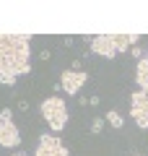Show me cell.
Returning a JSON list of instances; mask_svg holds the SVG:
<instances>
[{
	"instance_id": "6da1fadb",
	"label": "cell",
	"mask_w": 148,
	"mask_h": 156,
	"mask_svg": "<svg viewBox=\"0 0 148 156\" xmlns=\"http://www.w3.org/2000/svg\"><path fill=\"white\" fill-rule=\"evenodd\" d=\"M31 34H0V83L13 89L31 73Z\"/></svg>"
},
{
	"instance_id": "7a4b0ae2",
	"label": "cell",
	"mask_w": 148,
	"mask_h": 156,
	"mask_svg": "<svg viewBox=\"0 0 148 156\" xmlns=\"http://www.w3.org/2000/svg\"><path fill=\"white\" fill-rule=\"evenodd\" d=\"M138 39H140L138 34H96V37H83V42L91 47L93 55L112 60V57H117L120 52L132 50V47L138 44Z\"/></svg>"
},
{
	"instance_id": "3957f363",
	"label": "cell",
	"mask_w": 148,
	"mask_h": 156,
	"mask_svg": "<svg viewBox=\"0 0 148 156\" xmlns=\"http://www.w3.org/2000/svg\"><path fill=\"white\" fill-rule=\"evenodd\" d=\"M39 112H42L44 122L49 125V130L52 133H62L68 125V120H70V112H68V104L65 99H60V96H47V99L39 104Z\"/></svg>"
},
{
	"instance_id": "277c9868",
	"label": "cell",
	"mask_w": 148,
	"mask_h": 156,
	"mask_svg": "<svg viewBox=\"0 0 148 156\" xmlns=\"http://www.w3.org/2000/svg\"><path fill=\"white\" fill-rule=\"evenodd\" d=\"M21 143V133H18L16 122H13V109H0V146L3 148H16Z\"/></svg>"
},
{
	"instance_id": "5b68a950",
	"label": "cell",
	"mask_w": 148,
	"mask_h": 156,
	"mask_svg": "<svg viewBox=\"0 0 148 156\" xmlns=\"http://www.w3.org/2000/svg\"><path fill=\"white\" fill-rule=\"evenodd\" d=\"M130 117L140 130H148V94L135 89L130 94Z\"/></svg>"
},
{
	"instance_id": "8992f818",
	"label": "cell",
	"mask_w": 148,
	"mask_h": 156,
	"mask_svg": "<svg viewBox=\"0 0 148 156\" xmlns=\"http://www.w3.org/2000/svg\"><path fill=\"white\" fill-rule=\"evenodd\" d=\"M86 81H88V73L86 70L65 68V70L60 73V86H62V91H65L68 96H78V94H81V89L86 86Z\"/></svg>"
},
{
	"instance_id": "52a82bcc",
	"label": "cell",
	"mask_w": 148,
	"mask_h": 156,
	"mask_svg": "<svg viewBox=\"0 0 148 156\" xmlns=\"http://www.w3.org/2000/svg\"><path fill=\"white\" fill-rule=\"evenodd\" d=\"M34 156H68V148L55 133H42Z\"/></svg>"
},
{
	"instance_id": "ba28073f",
	"label": "cell",
	"mask_w": 148,
	"mask_h": 156,
	"mask_svg": "<svg viewBox=\"0 0 148 156\" xmlns=\"http://www.w3.org/2000/svg\"><path fill=\"white\" fill-rule=\"evenodd\" d=\"M135 83H138L140 91L148 94V52L143 55V60H138V65H135Z\"/></svg>"
},
{
	"instance_id": "9c48e42d",
	"label": "cell",
	"mask_w": 148,
	"mask_h": 156,
	"mask_svg": "<svg viewBox=\"0 0 148 156\" xmlns=\"http://www.w3.org/2000/svg\"><path fill=\"white\" fill-rule=\"evenodd\" d=\"M104 120H107V122H109V125H112L115 130H122V128H125V117H122V115H120L117 109H107Z\"/></svg>"
},
{
	"instance_id": "30bf717a",
	"label": "cell",
	"mask_w": 148,
	"mask_h": 156,
	"mask_svg": "<svg viewBox=\"0 0 148 156\" xmlns=\"http://www.w3.org/2000/svg\"><path fill=\"white\" fill-rule=\"evenodd\" d=\"M104 125H107L104 115H96V117L91 120V128H88V133H91V135H99L101 130H104Z\"/></svg>"
},
{
	"instance_id": "8fae6325",
	"label": "cell",
	"mask_w": 148,
	"mask_h": 156,
	"mask_svg": "<svg viewBox=\"0 0 148 156\" xmlns=\"http://www.w3.org/2000/svg\"><path fill=\"white\" fill-rule=\"evenodd\" d=\"M132 57H135V60H143V55H146V50H143V47H132Z\"/></svg>"
},
{
	"instance_id": "7c38bea8",
	"label": "cell",
	"mask_w": 148,
	"mask_h": 156,
	"mask_svg": "<svg viewBox=\"0 0 148 156\" xmlns=\"http://www.w3.org/2000/svg\"><path fill=\"white\" fill-rule=\"evenodd\" d=\"M29 107H31L29 99H18V109H21V112H29Z\"/></svg>"
},
{
	"instance_id": "4fadbf2b",
	"label": "cell",
	"mask_w": 148,
	"mask_h": 156,
	"mask_svg": "<svg viewBox=\"0 0 148 156\" xmlns=\"http://www.w3.org/2000/svg\"><path fill=\"white\" fill-rule=\"evenodd\" d=\"M99 104H101V99H99L96 94H93V96H88V107H99Z\"/></svg>"
},
{
	"instance_id": "5bb4252c",
	"label": "cell",
	"mask_w": 148,
	"mask_h": 156,
	"mask_svg": "<svg viewBox=\"0 0 148 156\" xmlns=\"http://www.w3.org/2000/svg\"><path fill=\"white\" fill-rule=\"evenodd\" d=\"M49 57H52V52H49V50H42V52H39V60H42V62H47Z\"/></svg>"
},
{
	"instance_id": "9a60e30c",
	"label": "cell",
	"mask_w": 148,
	"mask_h": 156,
	"mask_svg": "<svg viewBox=\"0 0 148 156\" xmlns=\"http://www.w3.org/2000/svg\"><path fill=\"white\" fill-rule=\"evenodd\" d=\"M76 99H78V104H81V107H88V99H86V96H83V94H78Z\"/></svg>"
},
{
	"instance_id": "2e32d148",
	"label": "cell",
	"mask_w": 148,
	"mask_h": 156,
	"mask_svg": "<svg viewBox=\"0 0 148 156\" xmlns=\"http://www.w3.org/2000/svg\"><path fill=\"white\" fill-rule=\"evenodd\" d=\"M11 156H26V154H23V151H16V154H11Z\"/></svg>"
},
{
	"instance_id": "e0dca14e",
	"label": "cell",
	"mask_w": 148,
	"mask_h": 156,
	"mask_svg": "<svg viewBox=\"0 0 148 156\" xmlns=\"http://www.w3.org/2000/svg\"><path fill=\"white\" fill-rule=\"evenodd\" d=\"M135 156H140V154H135Z\"/></svg>"
}]
</instances>
